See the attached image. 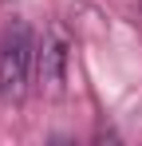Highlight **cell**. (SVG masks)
I'll list each match as a JSON object with an SVG mask.
<instances>
[{
    "label": "cell",
    "instance_id": "cell-1",
    "mask_svg": "<svg viewBox=\"0 0 142 146\" xmlns=\"http://www.w3.org/2000/svg\"><path fill=\"white\" fill-rule=\"evenodd\" d=\"M36 40H32V28L16 20V24L4 28L0 36V99L4 103H20L28 95V79H32V63L40 59L36 55Z\"/></svg>",
    "mask_w": 142,
    "mask_h": 146
},
{
    "label": "cell",
    "instance_id": "cell-2",
    "mask_svg": "<svg viewBox=\"0 0 142 146\" xmlns=\"http://www.w3.org/2000/svg\"><path fill=\"white\" fill-rule=\"evenodd\" d=\"M40 79L47 83V91L51 95H59L63 91V83H67V59H71V40L67 32L59 24H51V32L44 36V44H40Z\"/></svg>",
    "mask_w": 142,
    "mask_h": 146
}]
</instances>
